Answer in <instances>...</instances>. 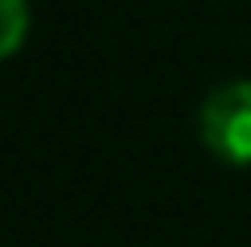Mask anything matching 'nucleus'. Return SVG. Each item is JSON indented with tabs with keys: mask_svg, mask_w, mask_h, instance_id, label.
Returning a JSON list of instances; mask_svg holds the SVG:
<instances>
[{
	"mask_svg": "<svg viewBox=\"0 0 251 247\" xmlns=\"http://www.w3.org/2000/svg\"><path fill=\"white\" fill-rule=\"evenodd\" d=\"M198 132L218 161L251 165V82L235 78L214 87L198 111Z\"/></svg>",
	"mask_w": 251,
	"mask_h": 247,
	"instance_id": "nucleus-1",
	"label": "nucleus"
},
{
	"mask_svg": "<svg viewBox=\"0 0 251 247\" xmlns=\"http://www.w3.org/2000/svg\"><path fill=\"white\" fill-rule=\"evenodd\" d=\"M29 37V0H0V62L13 58Z\"/></svg>",
	"mask_w": 251,
	"mask_h": 247,
	"instance_id": "nucleus-2",
	"label": "nucleus"
}]
</instances>
